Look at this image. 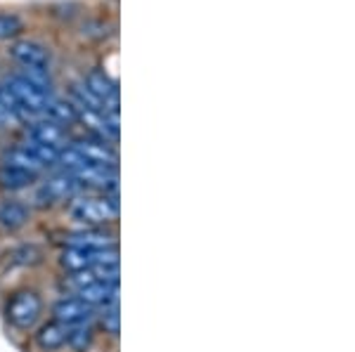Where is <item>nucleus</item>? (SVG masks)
<instances>
[{
    "instance_id": "dca6fc26",
    "label": "nucleus",
    "mask_w": 355,
    "mask_h": 352,
    "mask_svg": "<svg viewBox=\"0 0 355 352\" xmlns=\"http://www.w3.org/2000/svg\"><path fill=\"white\" fill-rule=\"evenodd\" d=\"M93 326L88 324H78V326H69V338H67V345L71 348L73 352H85L93 345Z\"/></svg>"
},
{
    "instance_id": "0eeeda50",
    "label": "nucleus",
    "mask_w": 355,
    "mask_h": 352,
    "mask_svg": "<svg viewBox=\"0 0 355 352\" xmlns=\"http://www.w3.org/2000/svg\"><path fill=\"white\" fill-rule=\"evenodd\" d=\"M71 147L76 149V154L81 156L85 166L116 168V154L105 140H78L71 142Z\"/></svg>"
},
{
    "instance_id": "9d476101",
    "label": "nucleus",
    "mask_w": 355,
    "mask_h": 352,
    "mask_svg": "<svg viewBox=\"0 0 355 352\" xmlns=\"http://www.w3.org/2000/svg\"><path fill=\"white\" fill-rule=\"evenodd\" d=\"M83 85L90 90V93L95 95L97 100L105 102V106L110 104V102H116V98H119V85H116V81H114L110 73L102 71V69H93V71L85 73Z\"/></svg>"
},
{
    "instance_id": "9b49d317",
    "label": "nucleus",
    "mask_w": 355,
    "mask_h": 352,
    "mask_svg": "<svg viewBox=\"0 0 355 352\" xmlns=\"http://www.w3.org/2000/svg\"><path fill=\"white\" fill-rule=\"evenodd\" d=\"M67 338H69V326H64L62 322L57 319H50L38 328L36 333V345L41 348L43 352H57L67 345Z\"/></svg>"
},
{
    "instance_id": "423d86ee",
    "label": "nucleus",
    "mask_w": 355,
    "mask_h": 352,
    "mask_svg": "<svg viewBox=\"0 0 355 352\" xmlns=\"http://www.w3.org/2000/svg\"><path fill=\"white\" fill-rule=\"evenodd\" d=\"M93 310L88 303H83L76 296H64L53 305V317L57 322H62L64 326H78V324H88Z\"/></svg>"
},
{
    "instance_id": "f257e3e1",
    "label": "nucleus",
    "mask_w": 355,
    "mask_h": 352,
    "mask_svg": "<svg viewBox=\"0 0 355 352\" xmlns=\"http://www.w3.org/2000/svg\"><path fill=\"white\" fill-rule=\"evenodd\" d=\"M69 215L83 227H105L116 220L119 203L107 196H73L69 201Z\"/></svg>"
},
{
    "instance_id": "4468645a",
    "label": "nucleus",
    "mask_w": 355,
    "mask_h": 352,
    "mask_svg": "<svg viewBox=\"0 0 355 352\" xmlns=\"http://www.w3.org/2000/svg\"><path fill=\"white\" fill-rule=\"evenodd\" d=\"M45 113H48V118H53L55 123H60V126H73V123H78V109L71 104L69 100H48V106H45Z\"/></svg>"
},
{
    "instance_id": "f3484780",
    "label": "nucleus",
    "mask_w": 355,
    "mask_h": 352,
    "mask_svg": "<svg viewBox=\"0 0 355 352\" xmlns=\"http://www.w3.org/2000/svg\"><path fill=\"white\" fill-rule=\"evenodd\" d=\"M24 31V19L15 12H0V41H12Z\"/></svg>"
},
{
    "instance_id": "f03ea898",
    "label": "nucleus",
    "mask_w": 355,
    "mask_h": 352,
    "mask_svg": "<svg viewBox=\"0 0 355 352\" xmlns=\"http://www.w3.org/2000/svg\"><path fill=\"white\" fill-rule=\"evenodd\" d=\"M41 315H43V300L36 291H31V288L17 291L15 296L8 300V308H5L8 322L15 328H19V331H28V328L36 326Z\"/></svg>"
},
{
    "instance_id": "a211bd4d",
    "label": "nucleus",
    "mask_w": 355,
    "mask_h": 352,
    "mask_svg": "<svg viewBox=\"0 0 355 352\" xmlns=\"http://www.w3.org/2000/svg\"><path fill=\"white\" fill-rule=\"evenodd\" d=\"M119 293L114 296L110 303L102 305V326H105L107 333H112V336H119Z\"/></svg>"
},
{
    "instance_id": "6e6552de",
    "label": "nucleus",
    "mask_w": 355,
    "mask_h": 352,
    "mask_svg": "<svg viewBox=\"0 0 355 352\" xmlns=\"http://www.w3.org/2000/svg\"><path fill=\"white\" fill-rule=\"evenodd\" d=\"M64 243L67 248H88V251H102V248L116 246L114 234L105 232L102 227H83L78 232H71V234L64 237Z\"/></svg>"
},
{
    "instance_id": "1a4fd4ad",
    "label": "nucleus",
    "mask_w": 355,
    "mask_h": 352,
    "mask_svg": "<svg viewBox=\"0 0 355 352\" xmlns=\"http://www.w3.org/2000/svg\"><path fill=\"white\" fill-rule=\"evenodd\" d=\"M28 140L41 142V145L55 147V149H64L67 147V128L55 123L53 118H43V121H36L28 130Z\"/></svg>"
},
{
    "instance_id": "20e7f679",
    "label": "nucleus",
    "mask_w": 355,
    "mask_h": 352,
    "mask_svg": "<svg viewBox=\"0 0 355 352\" xmlns=\"http://www.w3.org/2000/svg\"><path fill=\"white\" fill-rule=\"evenodd\" d=\"M81 187L73 180L71 173L62 170V173H55L50 175L48 180H43L36 189V201L41 206H53V203H60V201H71L73 196H78Z\"/></svg>"
},
{
    "instance_id": "ddd939ff",
    "label": "nucleus",
    "mask_w": 355,
    "mask_h": 352,
    "mask_svg": "<svg viewBox=\"0 0 355 352\" xmlns=\"http://www.w3.org/2000/svg\"><path fill=\"white\" fill-rule=\"evenodd\" d=\"M28 220V208L24 206L21 201H15V198H10V201H3L0 203V227L3 230H19V227H24Z\"/></svg>"
},
{
    "instance_id": "39448f33",
    "label": "nucleus",
    "mask_w": 355,
    "mask_h": 352,
    "mask_svg": "<svg viewBox=\"0 0 355 352\" xmlns=\"http://www.w3.org/2000/svg\"><path fill=\"white\" fill-rule=\"evenodd\" d=\"M10 57L19 62L24 69H48L50 66V50L38 41H15L10 45Z\"/></svg>"
},
{
    "instance_id": "2eb2a0df",
    "label": "nucleus",
    "mask_w": 355,
    "mask_h": 352,
    "mask_svg": "<svg viewBox=\"0 0 355 352\" xmlns=\"http://www.w3.org/2000/svg\"><path fill=\"white\" fill-rule=\"evenodd\" d=\"M33 180H36V175L0 163V187H3V189H10V192L24 189V187L33 185Z\"/></svg>"
},
{
    "instance_id": "7ed1b4c3",
    "label": "nucleus",
    "mask_w": 355,
    "mask_h": 352,
    "mask_svg": "<svg viewBox=\"0 0 355 352\" xmlns=\"http://www.w3.org/2000/svg\"><path fill=\"white\" fill-rule=\"evenodd\" d=\"M8 90V95L17 102L21 111L26 116H36V113H43L45 106H48L50 93H43L41 88H36L31 81H26L21 73H15V76H8V81L3 85Z\"/></svg>"
},
{
    "instance_id": "f8f14e48",
    "label": "nucleus",
    "mask_w": 355,
    "mask_h": 352,
    "mask_svg": "<svg viewBox=\"0 0 355 352\" xmlns=\"http://www.w3.org/2000/svg\"><path fill=\"white\" fill-rule=\"evenodd\" d=\"M3 166H12V168L26 170V173L36 175V178L45 170L43 163L38 161V158L33 156L24 145H21V147H10V149H5V154H3Z\"/></svg>"
}]
</instances>
